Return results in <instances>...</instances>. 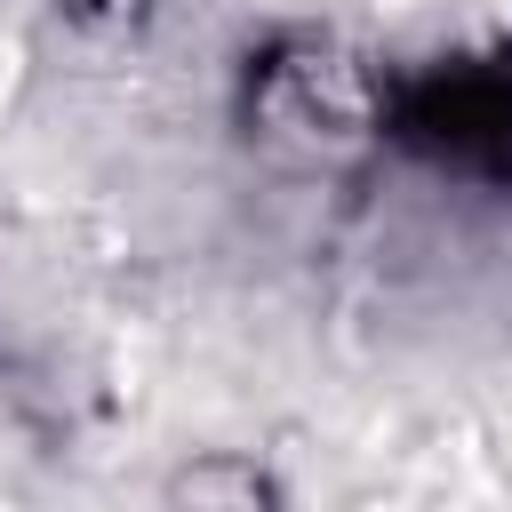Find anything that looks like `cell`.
Masks as SVG:
<instances>
[{"label": "cell", "instance_id": "obj_1", "mask_svg": "<svg viewBox=\"0 0 512 512\" xmlns=\"http://www.w3.org/2000/svg\"><path fill=\"white\" fill-rule=\"evenodd\" d=\"M176 512H272V488H264L248 464L208 456V464H192V472L176 480Z\"/></svg>", "mask_w": 512, "mask_h": 512}, {"label": "cell", "instance_id": "obj_2", "mask_svg": "<svg viewBox=\"0 0 512 512\" xmlns=\"http://www.w3.org/2000/svg\"><path fill=\"white\" fill-rule=\"evenodd\" d=\"M96 16H136V0H88Z\"/></svg>", "mask_w": 512, "mask_h": 512}]
</instances>
